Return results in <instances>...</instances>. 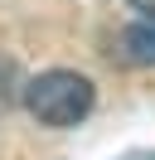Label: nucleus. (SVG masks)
<instances>
[{
    "mask_svg": "<svg viewBox=\"0 0 155 160\" xmlns=\"http://www.w3.org/2000/svg\"><path fill=\"white\" fill-rule=\"evenodd\" d=\"M121 53H126L131 63H155V15L136 20L131 29L121 34Z\"/></svg>",
    "mask_w": 155,
    "mask_h": 160,
    "instance_id": "obj_2",
    "label": "nucleus"
},
{
    "mask_svg": "<svg viewBox=\"0 0 155 160\" xmlns=\"http://www.w3.org/2000/svg\"><path fill=\"white\" fill-rule=\"evenodd\" d=\"M92 102H97L92 82L73 68H48L24 88V107L39 126H78L92 112Z\"/></svg>",
    "mask_w": 155,
    "mask_h": 160,
    "instance_id": "obj_1",
    "label": "nucleus"
},
{
    "mask_svg": "<svg viewBox=\"0 0 155 160\" xmlns=\"http://www.w3.org/2000/svg\"><path fill=\"white\" fill-rule=\"evenodd\" d=\"M136 10H145V15H155V0H131Z\"/></svg>",
    "mask_w": 155,
    "mask_h": 160,
    "instance_id": "obj_3",
    "label": "nucleus"
}]
</instances>
